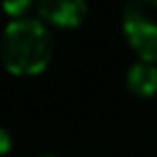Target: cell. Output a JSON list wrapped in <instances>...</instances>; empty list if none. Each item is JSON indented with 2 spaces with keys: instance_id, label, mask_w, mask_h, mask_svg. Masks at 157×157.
<instances>
[{
  "instance_id": "cell-5",
  "label": "cell",
  "mask_w": 157,
  "mask_h": 157,
  "mask_svg": "<svg viewBox=\"0 0 157 157\" xmlns=\"http://www.w3.org/2000/svg\"><path fill=\"white\" fill-rule=\"evenodd\" d=\"M37 2L39 0H0V10L7 16H12V21H14V19H23L28 14V10L37 7Z\"/></svg>"
},
{
  "instance_id": "cell-3",
  "label": "cell",
  "mask_w": 157,
  "mask_h": 157,
  "mask_svg": "<svg viewBox=\"0 0 157 157\" xmlns=\"http://www.w3.org/2000/svg\"><path fill=\"white\" fill-rule=\"evenodd\" d=\"M37 19L44 25L60 30H74L83 25L88 19V2L86 0H39Z\"/></svg>"
},
{
  "instance_id": "cell-6",
  "label": "cell",
  "mask_w": 157,
  "mask_h": 157,
  "mask_svg": "<svg viewBox=\"0 0 157 157\" xmlns=\"http://www.w3.org/2000/svg\"><path fill=\"white\" fill-rule=\"evenodd\" d=\"M12 146H14V139H12V134L7 132V129L2 127V125H0V157L10 155Z\"/></svg>"
},
{
  "instance_id": "cell-4",
  "label": "cell",
  "mask_w": 157,
  "mask_h": 157,
  "mask_svg": "<svg viewBox=\"0 0 157 157\" xmlns=\"http://www.w3.org/2000/svg\"><path fill=\"white\" fill-rule=\"evenodd\" d=\"M127 90L139 99H150L157 95V65L136 60L125 74Z\"/></svg>"
},
{
  "instance_id": "cell-1",
  "label": "cell",
  "mask_w": 157,
  "mask_h": 157,
  "mask_svg": "<svg viewBox=\"0 0 157 157\" xmlns=\"http://www.w3.org/2000/svg\"><path fill=\"white\" fill-rule=\"evenodd\" d=\"M53 35L39 19H14L0 35V63L12 76L30 78L44 74L53 60Z\"/></svg>"
},
{
  "instance_id": "cell-2",
  "label": "cell",
  "mask_w": 157,
  "mask_h": 157,
  "mask_svg": "<svg viewBox=\"0 0 157 157\" xmlns=\"http://www.w3.org/2000/svg\"><path fill=\"white\" fill-rule=\"evenodd\" d=\"M120 25L136 58L157 65V0H127Z\"/></svg>"
},
{
  "instance_id": "cell-7",
  "label": "cell",
  "mask_w": 157,
  "mask_h": 157,
  "mask_svg": "<svg viewBox=\"0 0 157 157\" xmlns=\"http://www.w3.org/2000/svg\"><path fill=\"white\" fill-rule=\"evenodd\" d=\"M37 157H56V155H37Z\"/></svg>"
}]
</instances>
